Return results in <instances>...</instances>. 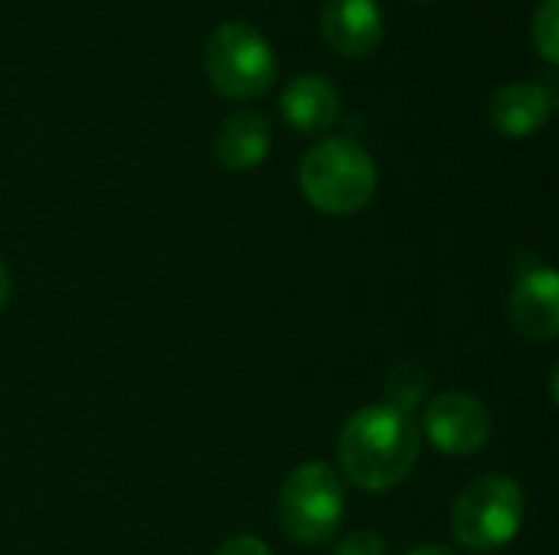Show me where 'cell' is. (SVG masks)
<instances>
[{"label":"cell","instance_id":"1","mask_svg":"<svg viewBox=\"0 0 559 555\" xmlns=\"http://www.w3.org/2000/svg\"><path fill=\"white\" fill-rule=\"evenodd\" d=\"M423 435L409 412L386 402L354 412L337 442L341 471L360 491H390L419 461Z\"/></svg>","mask_w":559,"mask_h":555},{"label":"cell","instance_id":"2","mask_svg":"<svg viewBox=\"0 0 559 555\" xmlns=\"http://www.w3.org/2000/svg\"><path fill=\"white\" fill-rule=\"evenodd\" d=\"M298 183L314 209L328 216H350L373 200L380 173L377 160L357 141L324 137L301 157Z\"/></svg>","mask_w":559,"mask_h":555},{"label":"cell","instance_id":"3","mask_svg":"<svg viewBox=\"0 0 559 555\" xmlns=\"http://www.w3.org/2000/svg\"><path fill=\"white\" fill-rule=\"evenodd\" d=\"M524 491L508 474H485L472 481L452 507V536L468 553H498L524 527Z\"/></svg>","mask_w":559,"mask_h":555},{"label":"cell","instance_id":"4","mask_svg":"<svg viewBox=\"0 0 559 555\" xmlns=\"http://www.w3.org/2000/svg\"><path fill=\"white\" fill-rule=\"evenodd\" d=\"M206 75L213 88L226 98L249 101L262 98L278 72V59L272 43L249 23H219L203 49Z\"/></svg>","mask_w":559,"mask_h":555},{"label":"cell","instance_id":"5","mask_svg":"<svg viewBox=\"0 0 559 555\" xmlns=\"http://www.w3.org/2000/svg\"><path fill=\"white\" fill-rule=\"evenodd\" d=\"M278 520L288 540L318 546L328 543L344 523V484L324 461L298 464L278 494Z\"/></svg>","mask_w":559,"mask_h":555},{"label":"cell","instance_id":"6","mask_svg":"<svg viewBox=\"0 0 559 555\" xmlns=\"http://www.w3.org/2000/svg\"><path fill=\"white\" fill-rule=\"evenodd\" d=\"M423 429L442 455L472 458L491 438V412L478 396L449 389L432 396L423 415Z\"/></svg>","mask_w":559,"mask_h":555},{"label":"cell","instance_id":"7","mask_svg":"<svg viewBox=\"0 0 559 555\" xmlns=\"http://www.w3.org/2000/svg\"><path fill=\"white\" fill-rule=\"evenodd\" d=\"M508 314L527 340H554L559 330V278L537 255L524 252L518 281L508 298Z\"/></svg>","mask_w":559,"mask_h":555},{"label":"cell","instance_id":"8","mask_svg":"<svg viewBox=\"0 0 559 555\" xmlns=\"http://www.w3.org/2000/svg\"><path fill=\"white\" fill-rule=\"evenodd\" d=\"M321 36L341 56H367L383 39V10L377 0H324Z\"/></svg>","mask_w":559,"mask_h":555},{"label":"cell","instance_id":"9","mask_svg":"<svg viewBox=\"0 0 559 555\" xmlns=\"http://www.w3.org/2000/svg\"><path fill=\"white\" fill-rule=\"evenodd\" d=\"M554 98L537 82H508L498 85L488 98V118L504 137H531L547 124Z\"/></svg>","mask_w":559,"mask_h":555},{"label":"cell","instance_id":"10","mask_svg":"<svg viewBox=\"0 0 559 555\" xmlns=\"http://www.w3.org/2000/svg\"><path fill=\"white\" fill-rule=\"evenodd\" d=\"M282 114L301 134H321L341 118V95L324 75H298L282 92Z\"/></svg>","mask_w":559,"mask_h":555},{"label":"cell","instance_id":"11","mask_svg":"<svg viewBox=\"0 0 559 555\" xmlns=\"http://www.w3.org/2000/svg\"><path fill=\"white\" fill-rule=\"evenodd\" d=\"M272 131L259 111H233L213 137V154L226 170H252L269 157Z\"/></svg>","mask_w":559,"mask_h":555},{"label":"cell","instance_id":"12","mask_svg":"<svg viewBox=\"0 0 559 555\" xmlns=\"http://www.w3.org/2000/svg\"><path fill=\"white\" fill-rule=\"evenodd\" d=\"M383 393H386V406L393 409H403L413 415V409L426 399L429 393V376L419 363H396L383 383Z\"/></svg>","mask_w":559,"mask_h":555},{"label":"cell","instance_id":"13","mask_svg":"<svg viewBox=\"0 0 559 555\" xmlns=\"http://www.w3.org/2000/svg\"><path fill=\"white\" fill-rule=\"evenodd\" d=\"M531 39L534 49L540 52V59L547 65L559 62V0H540V7L534 10L531 20Z\"/></svg>","mask_w":559,"mask_h":555},{"label":"cell","instance_id":"14","mask_svg":"<svg viewBox=\"0 0 559 555\" xmlns=\"http://www.w3.org/2000/svg\"><path fill=\"white\" fill-rule=\"evenodd\" d=\"M334 555H386V543L377 533H350Z\"/></svg>","mask_w":559,"mask_h":555},{"label":"cell","instance_id":"15","mask_svg":"<svg viewBox=\"0 0 559 555\" xmlns=\"http://www.w3.org/2000/svg\"><path fill=\"white\" fill-rule=\"evenodd\" d=\"M213 555H272V550H269L259 536L236 533V536H229L226 543H219V550Z\"/></svg>","mask_w":559,"mask_h":555},{"label":"cell","instance_id":"16","mask_svg":"<svg viewBox=\"0 0 559 555\" xmlns=\"http://www.w3.org/2000/svg\"><path fill=\"white\" fill-rule=\"evenodd\" d=\"M406 555H452V550L445 546H436V543H426V546H413Z\"/></svg>","mask_w":559,"mask_h":555},{"label":"cell","instance_id":"17","mask_svg":"<svg viewBox=\"0 0 559 555\" xmlns=\"http://www.w3.org/2000/svg\"><path fill=\"white\" fill-rule=\"evenodd\" d=\"M10 301V272H7V265L0 262V307Z\"/></svg>","mask_w":559,"mask_h":555}]
</instances>
